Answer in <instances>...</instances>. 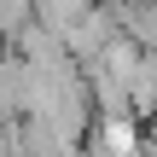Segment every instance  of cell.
I'll return each instance as SVG.
<instances>
[{
	"mask_svg": "<svg viewBox=\"0 0 157 157\" xmlns=\"http://www.w3.org/2000/svg\"><path fill=\"white\" fill-rule=\"evenodd\" d=\"M29 111V64L17 52H0V122H17Z\"/></svg>",
	"mask_w": 157,
	"mask_h": 157,
	"instance_id": "1",
	"label": "cell"
},
{
	"mask_svg": "<svg viewBox=\"0 0 157 157\" xmlns=\"http://www.w3.org/2000/svg\"><path fill=\"white\" fill-rule=\"evenodd\" d=\"M87 17H93V0H35V23L52 29L64 47H70V35H76Z\"/></svg>",
	"mask_w": 157,
	"mask_h": 157,
	"instance_id": "2",
	"label": "cell"
},
{
	"mask_svg": "<svg viewBox=\"0 0 157 157\" xmlns=\"http://www.w3.org/2000/svg\"><path fill=\"white\" fill-rule=\"evenodd\" d=\"M99 151L140 157V128H134V117H99Z\"/></svg>",
	"mask_w": 157,
	"mask_h": 157,
	"instance_id": "3",
	"label": "cell"
}]
</instances>
